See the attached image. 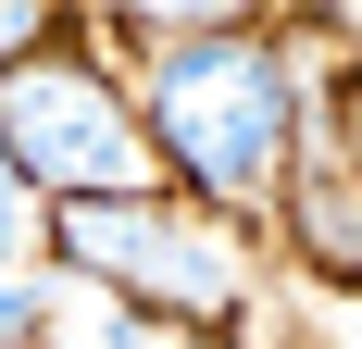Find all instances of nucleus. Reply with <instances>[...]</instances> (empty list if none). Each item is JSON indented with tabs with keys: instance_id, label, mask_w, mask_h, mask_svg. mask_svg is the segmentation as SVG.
<instances>
[{
	"instance_id": "39448f33",
	"label": "nucleus",
	"mask_w": 362,
	"mask_h": 349,
	"mask_svg": "<svg viewBox=\"0 0 362 349\" xmlns=\"http://www.w3.org/2000/svg\"><path fill=\"white\" fill-rule=\"evenodd\" d=\"M262 0H112V25L150 37V50H200V37H250Z\"/></svg>"
},
{
	"instance_id": "f03ea898",
	"label": "nucleus",
	"mask_w": 362,
	"mask_h": 349,
	"mask_svg": "<svg viewBox=\"0 0 362 349\" xmlns=\"http://www.w3.org/2000/svg\"><path fill=\"white\" fill-rule=\"evenodd\" d=\"M0 150H13V200H150V174H163V138H150V112L88 75L75 50H37V63L0 75Z\"/></svg>"
},
{
	"instance_id": "423d86ee",
	"label": "nucleus",
	"mask_w": 362,
	"mask_h": 349,
	"mask_svg": "<svg viewBox=\"0 0 362 349\" xmlns=\"http://www.w3.org/2000/svg\"><path fill=\"white\" fill-rule=\"evenodd\" d=\"M37 37H50V0H0V50L37 63Z\"/></svg>"
},
{
	"instance_id": "7ed1b4c3",
	"label": "nucleus",
	"mask_w": 362,
	"mask_h": 349,
	"mask_svg": "<svg viewBox=\"0 0 362 349\" xmlns=\"http://www.w3.org/2000/svg\"><path fill=\"white\" fill-rule=\"evenodd\" d=\"M50 249L75 275H112L125 300H150V324H238V237L225 212H175V200H75L50 212Z\"/></svg>"
},
{
	"instance_id": "20e7f679",
	"label": "nucleus",
	"mask_w": 362,
	"mask_h": 349,
	"mask_svg": "<svg viewBox=\"0 0 362 349\" xmlns=\"http://www.w3.org/2000/svg\"><path fill=\"white\" fill-rule=\"evenodd\" d=\"M288 237H300V262H313L325 287H350V300H362V162H300Z\"/></svg>"
},
{
	"instance_id": "f257e3e1",
	"label": "nucleus",
	"mask_w": 362,
	"mask_h": 349,
	"mask_svg": "<svg viewBox=\"0 0 362 349\" xmlns=\"http://www.w3.org/2000/svg\"><path fill=\"white\" fill-rule=\"evenodd\" d=\"M138 112L150 138H163V162L200 187V212H262L300 187V75L275 37H200V50H150L138 75Z\"/></svg>"
},
{
	"instance_id": "0eeeda50",
	"label": "nucleus",
	"mask_w": 362,
	"mask_h": 349,
	"mask_svg": "<svg viewBox=\"0 0 362 349\" xmlns=\"http://www.w3.org/2000/svg\"><path fill=\"white\" fill-rule=\"evenodd\" d=\"M163 349H175V337H163Z\"/></svg>"
}]
</instances>
